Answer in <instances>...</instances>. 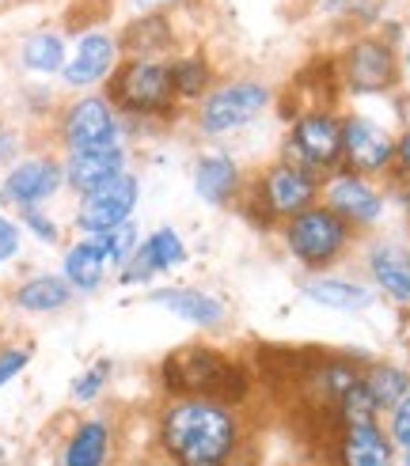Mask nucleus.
I'll use <instances>...</instances> for the list:
<instances>
[{"label":"nucleus","mask_w":410,"mask_h":466,"mask_svg":"<svg viewBox=\"0 0 410 466\" xmlns=\"http://www.w3.org/2000/svg\"><path fill=\"white\" fill-rule=\"evenodd\" d=\"M243 444L236 406L213 399H171L156 417V448L175 466H232Z\"/></svg>","instance_id":"f257e3e1"},{"label":"nucleus","mask_w":410,"mask_h":466,"mask_svg":"<svg viewBox=\"0 0 410 466\" xmlns=\"http://www.w3.org/2000/svg\"><path fill=\"white\" fill-rule=\"evenodd\" d=\"M159 383L171 399H213L236 406L247 394L243 368L210 345H182L159 364Z\"/></svg>","instance_id":"f03ea898"},{"label":"nucleus","mask_w":410,"mask_h":466,"mask_svg":"<svg viewBox=\"0 0 410 466\" xmlns=\"http://www.w3.org/2000/svg\"><path fill=\"white\" fill-rule=\"evenodd\" d=\"M103 96L110 99V106L122 114V126H159L171 122L179 99L171 87V73L168 61H129L122 57L118 68L110 73L107 91Z\"/></svg>","instance_id":"7ed1b4c3"},{"label":"nucleus","mask_w":410,"mask_h":466,"mask_svg":"<svg viewBox=\"0 0 410 466\" xmlns=\"http://www.w3.org/2000/svg\"><path fill=\"white\" fill-rule=\"evenodd\" d=\"M282 236H285L289 254L304 269H327L346 254V247L354 239V228L342 217H334L327 205H312L301 217L285 220Z\"/></svg>","instance_id":"20e7f679"},{"label":"nucleus","mask_w":410,"mask_h":466,"mask_svg":"<svg viewBox=\"0 0 410 466\" xmlns=\"http://www.w3.org/2000/svg\"><path fill=\"white\" fill-rule=\"evenodd\" d=\"M285 163H296L315 178L334 175L342 163V118H334L331 110H308L292 118L285 137Z\"/></svg>","instance_id":"39448f33"},{"label":"nucleus","mask_w":410,"mask_h":466,"mask_svg":"<svg viewBox=\"0 0 410 466\" xmlns=\"http://www.w3.org/2000/svg\"><path fill=\"white\" fill-rule=\"evenodd\" d=\"M273 96L270 87L259 80H228L220 87H213L210 96L198 103V129L205 137H224L236 133L243 126H251L255 118L270 110Z\"/></svg>","instance_id":"423d86ee"},{"label":"nucleus","mask_w":410,"mask_h":466,"mask_svg":"<svg viewBox=\"0 0 410 466\" xmlns=\"http://www.w3.org/2000/svg\"><path fill=\"white\" fill-rule=\"evenodd\" d=\"M57 141L65 152H91L122 145V114L110 106L107 96L87 91L77 103L57 114Z\"/></svg>","instance_id":"0eeeda50"},{"label":"nucleus","mask_w":410,"mask_h":466,"mask_svg":"<svg viewBox=\"0 0 410 466\" xmlns=\"http://www.w3.org/2000/svg\"><path fill=\"white\" fill-rule=\"evenodd\" d=\"M137 201H141V178H137L133 171H126V175H118L114 182L99 186L96 194H84L77 201L73 228L80 231V236H103V231L133 220Z\"/></svg>","instance_id":"6e6552de"},{"label":"nucleus","mask_w":410,"mask_h":466,"mask_svg":"<svg viewBox=\"0 0 410 466\" xmlns=\"http://www.w3.org/2000/svg\"><path fill=\"white\" fill-rule=\"evenodd\" d=\"M255 194L262 198V205L270 208V217L273 220H292V217H301L304 208L315 205L319 198V178L301 171L296 163H285L278 159L273 167H266L255 182Z\"/></svg>","instance_id":"1a4fd4ad"},{"label":"nucleus","mask_w":410,"mask_h":466,"mask_svg":"<svg viewBox=\"0 0 410 466\" xmlns=\"http://www.w3.org/2000/svg\"><path fill=\"white\" fill-rule=\"evenodd\" d=\"M5 198L15 208H42L46 201H54L65 186V167L61 159L50 152H38V156H23L15 159L8 175H5Z\"/></svg>","instance_id":"9d476101"},{"label":"nucleus","mask_w":410,"mask_h":466,"mask_svg":"<svg viewBox=\"0 0 410 466\" xmlns=\"http://www.w3.org/2000/svg\"><path fill=\"white\" fill-rule=\"evenodd\" d=\"M342 80L354 87L357 96H376V91H392L399 80V61L392 42L384 38H357L346 54H342Z\"/></svg>","instance_id":"9b49d317"},{"label":"nucleus","mask_w":410,"mask_h":466,"mask_svg":"<svg viewBox=\"0 0 410 466\" xmlns=\"http://www.w3.org/2000/svg\"><path fill=\"white\" fill-rule=\"evenodd\" d=\"M118 61H122L118 35L99 31V27L80 31L73 57H68L65 68H61V84L73 87V91H91V87H99V84L110 80V73L118 68Z\"/></svg>","instance_id":"f8f14e48"},{"label":"nucleus","mask_w":410,"mask_h":466,"mask_svg":"<svg viewBox=\"0 0 410 466\" xmlns=\"http://www.w3.org/2000/svg\"><path fill=\"white\" fill-rule=\"evenodd\" d=\"M342 163L354 175H380L395 163V137L373 118H342Z\"/></svg>","instance_id":"ddd939ff"},{"label":"nucleus","mask_w":410,"mask_h":466,"mask_svg":"<svg viewBox=\"0 0 410 466\" xmlns=\"http://www.w3.org/2000/svg\"><path fill=\"white\" fill-rule=\"evenodd\" d=\"M323 205L331 208L334 217H342L350 228H373L384 217V198L376 186L354 175V171H334L323 182Z\"/></svg>","instance_id":"4468645a"},{"label":"nucleus","mask_w":410,"mask_h":466,"mask_svg":"<svg viewBox=\"0 0 410 466\" xmlns=\"http://www.w3.org/2000/svg\"><path fill=\"white\" fill-rule=\"evenodd\" d=\"M61 167H65V186L84 198V194H96L99 186L114 182L118 175H126L129 171V152H126V145L91 148V152H65Z\"/></svg>","instance_id":"2eb2a0df"},{"label":"nucleus","mask_w":410,"mask_h":466,"mask_svg":"<svg viewBox=\"0 0 410 466\" xmlns=\"http://www.w3.org/2000/svg\"><path fill=\"white\" fill-rule=\"evenodd\" d=\"M175 46H179V31L171 23V12L133 15L118 31V50L129 61H164Z\"/></svg>","instance_id":"dca6fc26"},{"label":"nucleus","mask_w":410,"mask_h":466,"mask_svg":"<svg viewBox=\"0 0 410 466\" xmlns=\"http://www.w3.org/2000/svg\"><path fill=\"white\" fill-rule=\"evenodd\" d=\"M149 304L152 308H164L168 315L190 322V326H201V330H217L224 322V304L213 296V292H201V289H190V285H171V289H152L149 292Z\"/></svg>","instance_id":"f3484780"},{"label":"nucleus","mask_w":410,"mask_h":466,"mask_svg":"<svg viewBox=\"0 0 410 466\" xmlns=\"http://www.w3.org/2000/svg\"><path fill=\"white\" fill-rule=\"evenodd\" d=\"M334 459H338V466H395L392 436H384L380 421L342 425Z\"/></svg>","instance_id":"a211bd4d"},{"label":"nucleus","mask_w":410,"mask_h":466,"mask_svg":"<svg viewBox=\"0 0 410 466\" xmlns=\"http://www.w3.org/2000/svg\"><path fill=\"white\" fill-rule=\"evenodd\" d=\"M110 459H114V425L107 417H87V421L73 425L61 448V466H110Z\"/></svg>","instance_id":"6ab92c4d"},{"label":"nucleus","mask_w":410,"mask_h":466,"mask_svg":"<svg viewBox=\"0 0 410 466\" xmlns=\"http://www.w3.org/2000/svg\"><path fill=\"white\" fill-rule=\"evenodd\" d=\"M243 190V175H240V163L232 156H220V152H210V156H198L194 163V194L205 201V205H232Z\"/></svg>","instance_id":"aec40b11"},{"label":"nucleus","mask_w":410,"mask_h":466,"mask_svg":"<svg viewBox=\"0 0 410 466\" xmlns=\"http://www.w3.org/2000/svg\"><path fill=\"white\" fill-rule=\"evenodd\" d=\"M73 289L61 273H35L27 281H19L12 289V304L27 315H54V311H65L73 304Z\"/></svg>","instance_id":"412c9836"},{"label":"nucleus","mask_w":410,"mask_h":466,"mask_svg":"<svg viewBox=\"0 0 410 466\" xmlns=\"http://www.w3.org/2000/svg\"><path fill=\"white\" fill-rule=\"evenodd\" d=\"M107 254L99 250V243L96 239H77L73 247H65V258H61V277L68 281V289L73 292H84V296H91V292H99L103 289V281H107Z\"/></svg>","instance_id":"4be33fe9"},{"label":"nucleus","mask_w":410,"mask_h":466,"mask_svg":"<svg viewBox=\"0 0 410 466\" xmlns=\"http://www.w3.org/2000/svg\"><path fill=\"white\" fill-rule=\"evenodd\" d=\"M369 273L395 304H410V250L406 247L376 243L369 250Z\"/></svg>","instance_id":"5701e85b"},{"label":"nucleus","mask_w":410,"mask_h":466,"mask_svg":"<svg viewBox=\"0 0 410 466\" xmlns=\"http://www.w3.org/2000/svg\"><path fill=\"white\" fill-rule=\"evenodd\" d=\"M304 296L319 308H331V311H364L373 308V292L357 285V281H346V277H312L304 285Z\"/></svg>","instance_id":"b1692460"},{"label":"nucleus","mask_w":410,"mask_h":466,"mask_svg":"<svg viewBox=\"0 0 410 466\" xmlns=\"http://www.w3.org/2000/svg\"><path fill=\"white\" fill-rule=\"evenodd\" d=\"M65 61H68V46H65L61 31L42 27V31H31L27 38L19 42V65L27 68V73H35V76L61 73Z\"/></svg>","instance_id":"393cba45"},{"label":"nucleus","mask_w":410,"mask_h":466,"mask_svg":"<svg viewBox=\"0 0 410 466\" xmlns=\"http://www.w3.org/2000/svg\"><path fill=\"white\" fill-rule=\"evenodd\" d=\"M168 73H171V87L179 103H198L213 91V65L201 54H182L168 61Z\"/></svg>","instance_id":"a878e982"},{"label":"nucleus","mask_w":410,"mask_h":466,"mask_svg":"<svg viewBox=\"0 0 410 466\" xmlns=\"http://www.w3.org/2000/svg\"><path fill=\"white\" fill-rule=\"evenodd\" d=\"M361 380H364V387H369L376 410H395L410 394V376L395 364H373Z\"/></svg>","instance_id":"bb28decb"},{"label":"nucleus","mask_w":410,"mask_h":466,"mask_svg":"<svg viewBox=\"0 0 410 466\" xmlns=\"http://www.w3.org/2000/svg\"><path fill=\"white\" fill-rule=\"evenodd\" d=\"M87 239L99 243V250L107 254V266H110V269H122V266L133 258V250L141 247V236H137V224H133V220L103 231V236H87Z\"/></svg>","instance_id":"cd10ccee"},{"label":"nucleus","mask_w":410,"mask_h":466,"mask_svg":"<svg viewBox=\"0 0 410 466\" xmlns=\"http://www.w3.org/2000/svg\"><path fill=\"white\" fill-rule=\"evenodd\" d=\"M145 250H149V258L159 273H168L175 266L187 262V243H182V236L175 228H156L152 236L145 239Z\"/></svg>","instance_id":"c85d7f7f"},{"label":"nucleus","mask_w":410,"mask_h":466,"mask_svg":"<svg viewBox=\"0 0 410 466\" xmlns=\"http://www.w3.org/2000/svg\"><path fill=\"white\" fill-rule=\"evenodd\" d=\"M107 383H110V360L91 364L87 371H80V376L73 380V402H80V406L96 402L99 394L107 390Z\"/></svg>","instance_id":"c756f323"},{"label":"nucleus","mask_w":410,"mask_h":466,"mask_svg":"<svg viewBox=\"0 0 410 466\" xmlns=\"http://www.w3.org/2000/svg\"><path fill=\"white\" fill-rule=\"evenodd\" d=\"M19 224L27 228L38 243H46V247H57V243H61V228H57V220H54V217H46L42 208H19Z\"/></svg>","instance_id":"7c9ffc66"},{"label":"nucleus","mask_w":410,"mask_h":466,"mask_svg":"<svg viewBox=\"0 0 410 466\" xmlns=\"http://www.w3.org/2000/svg\"><path fill=\"white\" fill-rule=\"evenodd\" d=\"M159 269L152 266V258H149V250H145V239H141V247H137L133 250V258L118 269V281L129 289V285H149L152 281V277H156Z\"/></svg>","instance_id":"2f4dec72"},{"label":"nucleus","mask_w":410,"mask_h":466,"mask_svg":"<svg viewBox=\"0 0 410 466\" xmlns=\"http://www.w3.org/2000/svg\"><path fill=\"white\" fill-rule=\"evenodd\" d=\"M31 364L27 345H0V390H5L15 376H23V368Z\"/></svg>","instance_id":"473e14b6"},{"label":"nucleus","mask_w":410,"mask_h":466,"mask_svg":"<svg viewBox=\"0 0 410 466\" xmlns=\"http://www.w3.org/2000/svg\"><path fill=\"white\" fill-rule=\"evenodd\" d=\"M19 247H23V228L12 217L0 213V266L19 258Z\"/></svg>","instance_id":"72a5a7b5"},{"label":"nucleus","mask_w":410,"mask_h":466,"mask_svg":"<svg viewBox=\"0 0 410 466\" xmlns=\"http://www.w3.org/2000/svg\"><path fill=\"white\" fill-rule=\"evenodd\" d=\"M387 436H392V444L410 451V394L392 410V429H387Z\"/></svg>","instance_id":"f704fd0d"},{"label":"nucleus","mask_w":410,"mask_h":466,"mask_svg":"<svg viewBox=\"0 0 410 466\" xmlns=\"http://www.w3.org/2000/svg\"><path fill=\"white\" fill-rule=\"evenodd\" d=\"M15 156H19V137L0 122V163H15Z\"/></svg>","instance_id":"c9c22d12"},{"label":"nucleus","mask_w":410,"mask_h":466,"mask_svg":"<svg viewBox=\"0 0 410 466\" xmlns=\"http://www.w3.org/2000/svg\"><path fill=\"white\" fill-rule=\"evenodd\" d=\"M129 5L137 15H145V12H171L175 5H182V0H129Z\"/></svg>","instance_id":"e433bc0d"},{"label":"nucleus","mask_w":410,"mask_h":466,"mask_svg":"<svg viewBox=\"0 0 410 466\" xmlns=\"http://www.w3.org/2000/svg\"><path fill=\"white\" fill-rule=\"evenodd\" d=\"M395 163H399V171L410 178V133H403L395 141Z\"/></svg>","instance_id":"4c0bfd02"},{"label":"nucleus","mask_w":410,"mask_h":466,"mask_svg":"<svg viewBox=\"0 0 410 466\" xmlns=\"http://www.w3.org/2000/svg\"><path fill=\"white\" fill-rule=\"evenodd\" d=\"M141 466H175L171 459H164V455H159V459H149V462H141Z\"/></svg>","instance_id":"58836bf2"},{"label":"nucleus","mask_w":410,"mask_h":466,"mask_svg":"<svg viewBox=\"0 0 410 466\" xmlns=\"http://www.w3.org/2000/svg\"><path fill=\"white\" fill-rule=\"evenodd\" d=\"M0 466H8V455H5V448H0Z\"/></svg>","instance_id":"ea45409f"},{"label":"nucleus","mask_w":410,"mask_h":466,"mask_svg":"<svg viewBox=\"0 0 410 466\" xmlns=\"http://www.w3.org/2000/svg\"><path fill=\"white\" fill-rule=\"evenodd\" d=\"M406 76H410V54H406Z\"/></svg>","instance_id":"a19ab883"},{"label":"nucleus","mask_w":410,"mask_h":466,"mask_svg":"<svg viewBox=\"0 0 410 466\" xmlns=\"http://www.w3.org/2000/svg\"><path fill=\"white\" fill-rule=\"evenodd\" d=\"M406 217H410V194H406Z\"/></svg>","instance_id":"79ce46f5"},{"label":"nucleus","mask_w":410,"mask_h":466,"mask_svg":"<svg viewBox=\"0 0 410 466\" xmlns=\"http://www.w3.org/2000/svg\"><path fill=\"white\" fill-rule=\"evenodd\" d=\"M403 466H410V451H406V459H403Z\"/></svg>","instance_id":"37998d69"}]
</instances>
